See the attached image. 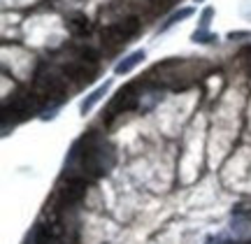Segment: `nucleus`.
I'll use <instances>...</instances> for the list:
<instances>
[{
  "mask_svg": "<svg viewBox=\"0 0 251 244\" xmlns=\"http://www.w3.org/2000/svg\"><path fill=\"white\" fill-rule=\"evenodd\" d=\"M114 165V151L112 146L91 130L89 135L75 142L70 156L65 161V170H75L70 177H100Z\"/></svg>",
  "mask_w": 251,
  "mask_h": 244,
  "instance_id": "f257e3e1",
  "label": "nucleus"
},
{
  "mask_svg": "<svg viewBox=\"0 0 251 244\" xmlns=\"http://www.w3.org/2000/svg\"><path fill=\"white\" fill-rule=\"evenodd\" d=\"M68 89V81L65 77H61L54 70H40L33 84V93L40 100H51V98H61Z\"/></svg>",
  "mask_w": 251,
  "mask_h": 244,
  "instance_id": "f03ea898",
  "label": "nucleus"
},
{
  "mask_svg": "<svg viewBox=\"0 0 251 244\" xmlns=\"http://www.w3.org/2000/svg\"><path fill=\"white\" fill-rule=\"evenodd\" d=\"M140 33V21L135 17L126 19L121 24H112L102 30V42L107 47H119V45H126L130 37H135Z\"/></svg>",
  "mask_w": 251,
  "mask_h": 244,
  "instance_id": "7ed1b4c3",
  "label": "nucleus"
},
{
  "mask_svg": "<svg viewBox=\"0 0 251 244\" xmlns=\"http://www.w3.org/2000/svg\"><path fill=\"white\" fill-rule=\"evenodd\" d=\"M140 105V93H137V84H126V86H121L119 89V93L112 98V102H109L107 107V121H112L114 117H119V114H124V112H130V109H135Z\"/></svg>",
  "mask_w": 251,
  "mask_h": 244,
  "instance_id": "20e7f679",
  "label": "nucleus"
},
{
  "mask_svg": "<svg viewBox=\"0 0 251 244\" xmlns=\"http://www.w3.org/2000/svg\"><path fill=\"white\" fill-rule=\"evenodd\" d=\"M86 193V177H68L58 189V202L61 205H75Z\"/></svg>",
  "mask_w": 251,
  "mask_h": 244,
  "instance_id": "39448f33",
  "label": "nucleus"
},
{
  "mask_svg": "<svg viewBox=\"0 0 251 244\" xmlns=\"http://www.w3.org/2000/svg\"><path fill=\"white\" fill-rule=\"evenodd\" d=\"M144 58H147V51L144 49H137V51H130V54L126 56L124 61H119L117 65H114V74H128L133 73L137 65L142 63Z\"/></svg>",
  "mask_w": 251,
  "mask_h": 244,
  "instance_id": "423d86ee",
  "label": "nucleus"
},
{
  "mask_svg": "<svg viewBox=\"0 0 251 244\" xmlns=\"http://www.w3.org/2000/svg\"><path fill=\"white\" fill-rule=\"evenodd\" d=\"M109 86H112V81H105V84H100L98 89H93L89 93V96H86V98L81 100V105H79V112L81 114H84V117H86V114H89L91 109L96 107V102H100V100L105 98V96H107V91H109Z\"/></svg>",
  "mask_w": 251,
  "mask_h": 244,
  "instance_id": "0eeeda50",
  "label": "nucleus"
},
{
  "mask_svg": "<svg viewBox=\"0 0 251 244\" xmlns=\"http://www.w3.org/2000/svg\"><path fill=\"white\" fill-rule=\"evenodd\" d=\"M188 17H193V7H181V9H177V12H172L170 17L165 19V24H161L158 33H165L168 28L177 26V24H181V21H184V19H188Z\"/></svg>",
  "mask_w": 251,
  "mask_h": 244,
  "instance_id": "6e6552de",
  "label": "nucleus"
},
{
  "mask_svg": "<svg viewBox=\"0 0 251 244\" xmlns=\"http://www.w3.org/2000/svg\"><path fill=\"white\" fill-rule=\"evenodd\" d=\"M68 28H70L75 35H86L91 30V24H89V19L86 17H75L68 21Z\"/></svg>",
  "mask_w": 251,
  "mask_h": 244,
  "instance_id": "1a4fd4ad",
  "label": "nucleus"
},
{
  "mask_svg": "<svg viewBox=\"0 0 251 244\" xmlns=\"http://www.w3.org/2000/svg\"><path fill=\"white\" fill-rule=\"evenodd\" d=\"M191 40H193V42H200V45H212V42H216V40H219V35L209 33V30H200V28H198L196 33L191 35Z\"/></svg>",
  "mask_w": 251,
  "mask_h": 244,
  "instance_id": "9d476101",
  "label": "nucleus"
},
{
  "mask_svg": "<svg viewBox=\"0 0 251 244\" xmlns=\"http://www.w3.org/2000/svg\"><path fill=\"white\" fill-rule=\"evenodd\" d=\"M212 17H214V9H212V7H205V9H202V14H200V30H209Z\"/></svg>",
  "mask_w": 251,
  "mask_h": 244,
  "instance_id": "9b49d317",
  "label": "nucleus"
},
{
  "mask_svg": "<svg viewBox=\"0 0 251 244\" xmlns=\"http://www.w3.org/2000/svg\"><path fill=\"white\" fill-rule=\"evenodd\" d=\"M240 63H242V68L251 74V47H244L242 51H240Z\"/></svg>",
  "mask_w": 251,
  "mask_h": 244,
  "instance_id": "f8f14e48",
  "label": "nucleus"
},
{
  "mask_svg": "<svg viewBox=\"0 0 251 244\" xmlns=\"http://www.w3.org/2000/svg\"><path fill=\"white\" fill-rule=\"evenodd\" d=\"M153 2H158V5H165V0H153Z\"/></svg>",
  "mask_w": 251,
  "mask_h": 244,
  "instance_id": "ddd939ff",
  "label": "nucleus"
},
{
  "mask_svg": "<svg viewBox=\"0 0 251 244\" xmlns=\"http://www.w3.org/2000/svg\"><path fill=\"white\" fill-rule=\"evenodd\" d=\"M196 2H202V0H196Z\"/></svg>",
  "mask_w": 251,
  "mask_h": 244,
  "instance_id": "4468645a",
  "label": "nucleus"
}]
</instances>
